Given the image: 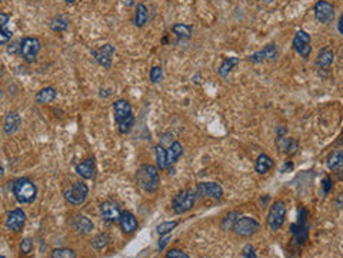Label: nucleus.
Returning <instances> with one entry per match:
<instances>
[{"mask_svg": "<svg viewBox=\"0 0 343 258\" xmlns=\"http://www.w3.org/2000/svg\"><path fill=\"white\" fill-rule=\"evenodd\" d=\"M76 172L82 176L83 179H93L96 175V167H95V161L92 158L84 159L83 162L76 165Z\"/></svg>", "mask_w": 343, "mask_h": 258, "instance_id": "obj_19", "label": "nucleus"}, {"mask_svg": "<svg viewBox=\"0 0 343 258\" xmlns=\"http://www.w3.org/2000/svg\"><path fill=\"white\" fill-rule=\"evenodd\" d=\"M235 232L239 235V237H252L255 235L256 232H259L261 229V224L258 223L255 218L252 217H239L237 221L235 223V227H233Z\"/></svg>", "mask_w": 343, "mask_h": 258, "instance_id": "obj_7", "label": "nucleus"}, {"mask_svg": "<svg viewBox=\"0 0 343 258\" xmlns=\"http://www.w3.org/2000/svg\"><path fill=\"white\" fill-rule=\"evenodd\" d=\"M169 241H170V232L160 235V241H159V245H158V247H159V251H163L164 247L169 244Z\"/></svg>", "mask_w": 343, "mask_h": 258, "instance_id": "obj_42", "label": "nucleus"}, {"mask_svg": "<svg viewBox=\"0 0 343 258\" xmlns=\"http://www.w3.org/2000/svg\"><path fill=\"white\" fill-rule=\"evenodd\" d=\"M26 224V214L22 208H16L13 209L12 212H9L7 218H6V227L7 229L10 231H15V232H19L23 229Z\"/></svg>", "mask_w": 343, "mask_h": 258, "instance_id": "obj_14", "label": "nucleus"}, {"mask_svg": "<svg viewBox=\"0 0 343 258\" xmlns=\"http://www.w3.org/2000/svg\"><path fill=\"white\" fill-rule=\"evenodd\" d=\"M342 198H343V194H339V197H338V201H336L338 208H342Z\"/></svg>", "mask_w": 343, "mask_h": 258, "instance_id": "obj_45", "label": "nucleus"}, {"mask_svg": "<svg viewBox=\"0 0 343 258\" xmlns=\"http://www.w3.org/2000/svg\"><path fill=\"white\" fill-rule=\"evenodd\" d=\"M266 1H273V0H266Z\"/></svg>", "mask_w": 343, "mask_h": 258, "instance_id": "obj_49", "label": "nucleus"}, {"mask_svg": "<svg viewBox=\"0 0 343 258\" xmlns=\"http://www.w3.org/2000/svg\"><path fill=\"white\" fill-rule=\"evenodd\" d=\"M273 168V159L266 154H261L255 162V171L258 173H266Z\"/></svg>", "mask_w": 343, "mask_h": 258, "instance_id": "obj_25", "label": "nucleus"}, {"mask_svg": "<svg viewBox=\"0 0 343 258\" xmlns=\"http://www.w3.org/2000/svg\"><path fill=\"white\" fill-rule=\"evenodd\" d=\"M4 173V171H3V167H1V164H0V175H3Z\"/></svg>", "mask_w": 343, "mask_h": 258, "instance_id": "obj_48", "label": "nucleus"}, {"mask_svg": "<svg viewBox=\"0 0 343 258\" xmlns=\"http://www.w3.org/2000/svg\"><path fill=\"white\" fill-rule=\"evenodd\" d=\"M166 257L167 258H190V256H189V254H186V253H183L182 250L173 248V250H170V251L166 254Z\"/></svg>", "mask_w": 343, "mask_h": 258, "instance_id": "obj_41", "label": "nucleus"}, {"mask_svg": "<svg viewBox=\"0 0 343 258\" xmlns=\"http://www.w3.org/2000/svg\"><path fill=\"white\" fill-rule=\"evenodd\" d=\"M40 49H42V42L37 37L27 36L20 40V55L27 63H33L37 59Z\"/></svg>", "mask_w": 343, "mask_h": 258, "instance_id": "obj_6", "label": "nucleus"}, {"mask_svg": "<svg viewBox=\"0 0 343 258\" xmlns=\"http://www.w3.org/2000/svg\"><path fill=\"white\" fill-rule=\"evenodd\" d=\"M147 19H149L147 7L143 3H139L136 6V12H134V26L136 28H143L147 23Z\"/></svg>", "mask_w": 343, "mask_h": 258, "instance_id": "obj_27", "label": "nucleus"}, {"mask_svg": "<svg viewBox=\"0 0 343 258\" xmlns=\"http://www.w3.org/2000/svg\"><path fill=\"white\" fill-rule=\"evenodd\" d=\"M52 258H76L78 254L72 250V248H57V250H53L52 254H50Z\"/></svg>", "mask_w": 343, "mask_h": 258, "instance_id": "obj_35", "label": "nucleus"}, {"mask_svg": "<svg viewBox=\"0 0 343 258\" xmlns=\"http://www.w3.org/2000/svg\"><path fill=\"white\" fill-rule=\"evenodd\" d=\"M33 250V241L30 240V238H25V240H22V242H20V253H22V256H27V254H30Z\"/></svg>", "mask_w": 343, "mask_h": 258, "instance_id": "obj_38", "label": "nucleus"}, {"mask_svg": "<svg viewBox=\"0 0 343 258\" xmlns=\"http://www.w3.org/2000/svg\"><path fill=\"white\" fill-rule=\"evenodd\" d=\"M343 167V154L341 151H336L327 158V168L330 171H341Z\"/></svg>", "mask_w": 343, "mask_h": 258, "instance_id": "obj_30", "label": "nucleus"}, {"mask_svg": "<svg viewBox=\"0 0 343 258\" xmlns=\"http://www.w3.org/2000/svg\"><path fill=\"white\" fill-rule=\"evenodd\" d=\"M89 195V187L83 182H76L65 191V200L72 205H82Z\"/></svg>", "mask_w": 343, "mask_h": 258, "instance_id": "obj_8", "label": "nucleus"}, {"mask_svg": "<svg viewBox=\"0 0 343 258\" xmlns=\"http://www.w3.org/2000/svg\"><path fill=\"white\" fill-rule=\"evenodd\" d=\"M293 49L297 55H300L303 59H308L312 52L311 34L305 32L303 29L297 30L293 37Z\"/></svg>", "mask_w": 343, "mask_h": 258, "instance_id": "obj_10", "label": "nucleus"}, {"mask_svg": "<svg viewBox=\"0 0 343 258\" xmlns=\"http://www.w3.org/2000/svg\"><path fill=\"white\" fill-rule=\"evenodd\" d=\"M196 200L197 198L195 189H182L173 197L172 208H173L175 214H185V212L190 211L195 206Z\"/></svg>", "mask_w": 343, "mask_h": 258, "instance_id": "obj_3", "label": "nucleus"}, {"mask_svg": "<svg viewBox=\"0 0 343 258\" xmlns=\"http://www.w3.org/2000/svg\"><path fill=\"white\" fill-rule=\"evenodd\" d=\"M73 228L79 232V234H90L93 229V223L84 217V215H78L73 220Z\"/></svg>", "mask_w": 343, "mask_h": 258, "instance_id": "obj_23", "label": "nucleus"}, {"mask_svg": "<svg viewBox=\"0 0 343 258\" xmlns=\"http://www.w3.org/2000/svg\"><path fill=\"white\" fill-rule=\"evenodd\" d=\"M114 52H116L114 46L106 43V45H103L100 49H93V51H90V53H92V56L95 57V60L98 62L102 68L110 69L112 68V57H113Z\"/></svg>", "mask_w": 343, "mask_h": 258, "instance_id": "obj_11", "label": "nucleus"}, {"mask_svg": "<svg viewBox=\"0 0 343 258\" xmlns=\"http://www.w3.org/2000/svg\"><path fill=\"white\" fill-rule=\"evenodd\" d=\"M240 217V214L237 212V211H230L228 215L223 218V221H222V229H225V231H230V229H233V227H235V223L237 221V218Z\"/></svg>", "mask_w": 343, "mask_h": 258, "instance_id": "obj_33", "label": "nucleus"}, {"mask_svg": "<svg viewBox=\"0 0 343 258\" xmlns=\"http://www.w3.org/2000/svg\"><path fill=\"white\" fill-rule=\"evenodd\" d=\"M155 152H156V165H158V170H166L167 168V162H166V149L163 148L162 143H159L156 148H155Z\"/></svg>", "mask_w": 343, "mask_h": 258, "instance_id": "obj_32", "label": "nucleus"}, {"mask_svg": "<svg viewBox=\"0 0 343 258\" xmlns=\"http://www.w3.org/2000/svg\"><path fill=\"white\" fill-rule=\"evenodd\" d=\"M133 125H134V115L132 114V115H129L128 118L122 119L119 123H117V129H119V132H120L122 135H126V134H129V132H131L132 128H133Z\"/></svg>", "mask_w": 343, "mask_h": 258, "instance_id": "obj_34", "label": "nucleus"}, {"mask_svg": "<svg viewBox=\"0 0 343 258\" xmlns=\"http://www.w3.org/2000/svg\"><path fill=\"white\" fill-rule=\"evenodd\" d=\"M22 125V118L17 112H9L4 118V123H3V131L6 135H13L19 131Z\"/></svg>", "mask_w": 343, "mask_h": 258, "instance_id": "obj_17", "label": "nucleus"}, {"mask_svg": "<svg viewBox=\"0 0 343 258\" xmlns=\"http://www.w3.org/2000/svg\"><path fill=\"white\" fill-rule=\"evenodd\" d=\"M172 32L180 39H190L193 34V26L187 23H176L172 26Z\"/></svg>", "mask_w": 343, "mask_h": 258, "instance_id": "obj_28", "label": "nucleus"}, {"mask_svg": "<svg viewBox=\"0 0 343 258\" xmlns=\"http://www.w3.org/2000/svg\"><path fill=\"white\" fill-rule=\"evenodd\" d=\"M136 181L137 185L146 192H155L160 185V176H159V170L158 167L153 165H142L136 171Z\"/></svg>", "mask_w": 343, "mask_h": 258, "instance_id": "obj_1", "label": "nucleus"}, {"mask_svg": "<svg viewBox=\"0 0 343 258\" xmlns=\"http://www.w3.org/2000/svg\"><path fill=\"white\" fill-rule=\"evenodd\" d=\"M49 26L53 32H65L69 28V17L65 16V15H59V16L53 17L50 20Z\"/></svg>", "mask_w": 343, "mask_h": 258, "instance_id": "obj_29", "label": "nucleus"}, {"mask_svg": "<svg viewBox=\"0 0 343 258\" xmlns=\"http://www.w3.org/2000/svg\"><path fill=\"white\" fill-rule=\"evenodd\" d=\"M313 13H315V19L323 25H329L333 22L335 19V6L326 1V0H319L316 1L315 7H313Z\"/></svg>", "mask_w": 343, "mask_h": 258, "instance_id": "obj_9", "label": "nucleus"}, {"mask_svg": "<svg viewBox=\"0 0 343 258\" xmlns=\"http://www.w3.org/2000/svg\"><path fill=\"white\" fill-rule=\"evenodd\" d=\"M56 96H57L56 89L49 86V87H43L42 90H39L34 99H36V102L40 103V105H46V103L53 102L56 99Z\"/></svg>", "mask_w": 343, "mask_h": 258, "instance_id": "obj_24", "label": "nucleus"}, {"mask_svg": "<svg viewBox=\"0 0 343 258\" xmlns=\"http://www.w3.org/2000/svg\"><path fill=\"white\" fill-rule=\"evenodd\" d=\"M13 195L20 204H30L37 197V188L30 179L19 178L13 182Z\"/></svg>", "mask_w": 343, "mask_h": 258, "instance_id": "obj_2", "label": "nucleus"}, {"mask_svg": "<svg viewBox=\"0 0 343 258\" xmlns=\"http://www.w3.org/2000/svg\"><path fill=\"white\" fill-rule=\"evenodd\" d=\"M0 1H1V0H0Z\"/></svg>", "mask_w": 343, "mask_h": 258, "instance_id": "obj_50", "label": "nucleus"}, {"mask_svg": "<svg viewBox=\"0 0 343 258\" xmlns=\"http://www.w3.org/2000/svg\"><path fill=\"white\" fill-rule=\"evenodd\" d=\"M119 225H120V229H122L125 234H133V232L137 229V227H139L136 217H134L132 212H129V211H123V212H120V217H119Z\"/></svg>", "mask_w": 343, "mask_h": 258, "instance_id": "obj_16", "label": "nucleus"}, {"mask_svg": "<svg viewBox=\"0 0 343 258\" xmlns=\"http://www.w3.org/2000/svg\"><path fill=\"white\" fill-rule=\"evenodd\" d=\"M297 151H299V142L296 141V139H289V143H288V148H286V152L285 154L288 155H294L297 154Z\"/></svg>", "mask_w": 343, "mask_h": 258, "instance_id": "obj_39", "label": "nucleus"}, {"mask_svg": "<svg viewBox=\"0 0 343 258\" xmlns=\"http://www.w3.org/2000/svg\"><path fill=\"white\" fill-rule=\"evenodd\" d=\"M195 192H196V198L211 197L213 200H220L223 197V188L216 182H200Z\"/></svg>", "mask_w": 343, "mask_h": 258, "instance_id": "obj_13", "label": "nucleus"}, {"mask_svg": "<svg viewBox=\"0 0 343 258\" xmlns=\"http://www.w3.org/2000/svg\"><path fill=\"white\" fill-rule=\"evenodd\" d=\"M332 179H330V176H325V179L322 181V188H323V192L325 194H329L330 191H332Z\"/></svg>", "mask_w": 343, "mask_h": 258, "instance_id": "obj_43", "label": "nucleus"}, {"mask_svg": "<svg viewBox=\"0 0 343 258\" xmlns=\"http://www.w3.org/2000/svg\"><path fill=\"white\" fill-rule=\"evenodd\" d=\"M99 212H100V217L105 223H116V221H119L122 211H120V206L117 202L107 200V201L100 204Z\"/></svg>", "mask_w": 343, "mask_h": 258, "instance_id": "obj_12", "label": "nucleus"}, {"mask_svg": "<svg viewBox=\"0 0 343 258\" xmlns=\"http://www.w3.org/2000/svg\"><path fill=\"white\" fill-rule=\"evenodd\" d=\"M342 22H343V17L341 16L339 17V22H338V30H339V33L342 34Z\"/></svg>", "mask_w": 343, "mask_h": 258, "instance_id": "obj_44", "label": "nucleus"}, {"mask_svg": "<svg viewBox=\"0 0 343 258\" xmlns=\"http://www.w3.org/2000/svg\"><path fill=\"white\" fill-rule=\"evenodd\" d=\"M276 57H278V48L275 43H270L263 51L255 52L253 55L247 56V60L252 63H261L263 60H276Z\"/></svg>", "mask_w": 343, "mask_h": 258, "instance_id": "obj_15", "label": "nucleus"}, {"mask_svg": "<svg viewBox=\"0 0 343 258\" xmlns=\"http://www.w3.org/2000/svg\"><path fill=\"white\" fill-rule=\"evenodd\" d=\"M293 241L299 245H303L309 238V227H308V209L305 206L299 208L297 212V223L290 227Z\"/></svg>", "mask_w": 343, "mask_h": 258, "instance_id": "obj_4", "label": "nucleus"}, {"mask_svg": "<svg viewBox=\"0 0 343 258\" xmlns=\"http://www.w3.org/2000/svg\"><path fill=\"white\" fill-rule=\"evenodd\" d=\"M333 59H335V53H333V51L329 49V48H323V49H320L319 53H317L316 65L322 69H329V66L333 63Z\"/></svg>", "mask_w": 343, "mask_h": 258, "instance_id": "obj_22", "label": "nucleus"}, {"mask_svg": "<svg viewBox=\"0 0 343 258\" xmlns=\"http://www.w3.org/2000/svg\"><path fill=\"white\" fill-rule=\"evenodd\" d=\"M239 62H240V59H239V57H236V56L226 57V59L223 60V63L220 65V68L217 69V73H219L222 78H228L229 73L235 69V66H237V65H239Z\"/></svg>", "mask_w": 343, "mask_h": 258, "instance_id": "obj_26", "label": "nucleus"}, {"mask_svg": "<svg viewBox=\"0 0 343 258\" xmlns=\"http://www.w3.org/2000/svg\"><path fill=\"white\" fill-rule=\"evenodd\" d=\"M125 3H126V6H128V7H131V6L134 4V0H125Z\"/></svg>", "mask_w": 343, "mask_h": 258, "instance_id": "obj_46", "label": "nucleus"}, {"mask_svg": "<svg viewBox=\"0 0 343 258\" xmlns=\"http://www.w3.org/2000/svg\"><path fill=\"white\" fill-rule=\"evenodd\" d=\"M182 155H183V146H182V143L178 142V141L172 142L170 146H169V149L166 151V162H167V167L175 165Z\"/></svg>", "mask_w": 343, "mask_h": 258, "instance_id": "obj_20", "label": "nucleus"}, {"mask_svg": "<svg viewBox=\"0 0 343 258\" xmlns=\"http://www.w3.org/2000/svg\"><path fill=\"white\" fill-rule=\"evenodd\" d=\"M242 257L243 258H256V253H255V247L252 244H247L243 247L242 250Z\"/></svg>", "mask_w": 343, "mask_h": 258, "instance_id": "obj_40", "label": "nucleus"}, {"mask_svg": "<svg viewBox=\"0 0 343 258\" xmlns=\"http://www.w3.org/2000/svg\"><path fill=\"white\" fill-rule=\"evenodd\" d=\"M109 242H110V235L106 234V232H100V234H98V235L92 240V247H93L95 250L100 251V250L106 248V247L109 245Z\"/></svg>", "mask_w": 343, "mask_h": 258, "instance_id": "obj_31", "label": "nucleus"}, {"mask_svg": "<svg viewBox=\"0 0 343 258\" xmlns=\"http://www.w3.org/2000/svg\"><path fill=\"white\" fill-rule=\"evenodd\" d=\"M286 214H288V208H286V204L283 201H276L273 202L270 209H269V214H267V227L270 231H278L279 228L283 225L285 220H286Z\"/></svg>", "mask_w": 343, "mask_h": 258, "instance_id": "obj_5", "label": "nucleus"}, {"mask_svg": "<svg viewBox=\"0 0 343 258\" xmlns=\"http://www.w3.org/2000/svg\"><path fill=\"white\" fill-rule=\"evenodd\" d=\"M65 1L67 3V4H72V3H75L76 0H65Z\"/></svg>", "mask_w": 343, "mask_h": 258, "instance_id": "obj_47", "label": "nucleus"}, {"mask_svg": "<svg viewBox=\"0 0 343 258\" xmlns=\"http://www.w3.org/2000/svg\"><path fill=\"white\" fill-rule=\"evenodd\" d=\"M132 114H133V112H132V106L128 101H125V99H117V101L113 103V116L116 123H119L122 119L128 118Z\"/></svg>", "mask_w": 343, "mask_h": 258, "instance_id": "obj_18", "label": "nucleus"}, {"mask_svg": "<svg viewBox=\"0 0 343 258\" xmlns=\"http://www.w3.org/2000/svg\"><path fill=\"white\" fill-rule=\"evenodd\" d=\"M10 17L6 13H0V45H6L12 39V30L9 29Z\"/></svg>", "mask_w": 343, "mask_h": 258, "instance_id": "obj_21", "label": "nucleus"}, {"mask_svg": "<svg viewBox=\"0 0 343 258\" xmlns=\"http://www.w3.org/2000/svg\"><path fill=\"white\" fill-rule=\"evenodd\" d=\"M176 227H178V221H164V223H160L156 227V231H158L160 235H162V234H169V232H172Z\"/></svg>", "mask_w": 343, "mask_h": 258, "instance_id": "obj_36", "label": "nucleus"}, {"mask_svg": "<svg viewBox=\"0 0 343 258\" xmlns=\"http://www.w3.org/2000/svg\"><path fill=\"white\" fill-rule=\"evenodd\" d=\"M163 79V69L162 66H153L150 70V81L152 84H159Z\"/></svg>", "mask_w": 343, "mask_h": 258, "instance_id": "obj_37", "label": "nucleus"}]
</instances>
